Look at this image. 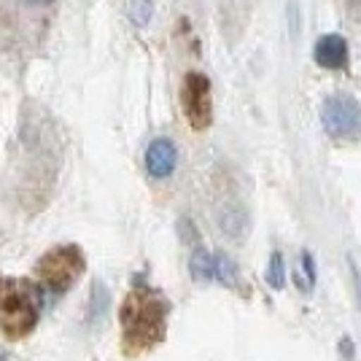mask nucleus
Listing matches in <instances>:
<instances>
[{
    "label": "nucleus",
    "instance_id": "obj_6",
    "mask_svg": "<svg viewBox=\"0 0 361 361\" xmlns=\"http://www.w3.org/2000/svg\"><path fill=\"white\" fill-rule=\"evenodd\" d=\"M192 275L197 281H219L232 286L238 281V267L232 259L221 254H208V251H197L192 259Z\"/></svg>",
    "mask_w": 361,
    "mask_h": 361
},
{
    "label": "nucleus",
    "instance_id": "obj_3",
    "mask_svg": "<svg viewBox=\"0 0 361 361\" xmlns=\"http://www.w3.org/2000/svg\"><path fill=\"white\" fill-rule=\"evenodd\" d=\"M84 267H87V256L81 254L78 245H57L38 262V278L46 288L62 294L81 278Z\"/></svg>",
    "mask_w": 361,
    "mask_h": 361
},
{
    "label": "nucleus",
    "instance_id": "obj_9",
    "mask_svg": "<svg viewBox=\"0 0 361 361\" xmlns=\"http://www.w3.org/2000/svg\"><path fill=\"white\" fill-rule=\"evenodd\" d=\"M130 14L135 19L137 25H146L154 14V3L151 0H133V8H130Z\"/></svg>",
    "mask_w": 361,
    "mask_h": 361
},
{
    "label": "nucleus",
    "instance_id": "obj_8",
    "mask_svg": "<svg viewBox=\"0 0 361 361\" xmlns=\"http://www.w3.org/2000/svg\"><path fill=\"white\" fill-rule=\"evenodd\" d=\"M316 62L326 71H340L348 65V44L343 35H321L316 44Z\"/></svg>",
    "mask_w": 361,
    "mask_h": 361
},
{
    "label": "nucleus",
    "instance_id": "obj_12",
    "mask_svg": "<svg viewBox=\"0 0 361 361\" xmlns=\"http://www.w3.org/2000/svg\"><path fill=\"white\" fill-rule=\"evenodd\" d=\"M348 8H350V14L361 16V0H348Z\"/></svg>",
    "mask_w": 361,
    "mask_h": 361
},
{
    "label": "nucleus",
    "instance_id": "obj_5",
    "mask_svg": "<svg viewBox=\"0 0 361 361\" xmlns=\"http://www.w3.org/2000/svg\"><path fill=\"white\" fill-rule=\"evenodd\" d=\"M180 106L189 124L195 130H205L213 116V97H211V81L202 73H186L183 87H180Z\"/></svg>",
    "mask_w": 361,
    "mask_h": 361
},
{
    "label": "nucleus",
    "instance_id": "obj_4",
    "mask_svg": "<svg viewBox=\"0 0 361 361\" xmlns=\"http://www.w3.org/2000/svg\"><path fill=\"white\" fill-rule=\"evenodd\" d=\"M321 124L329 137L356 140L361 137V103L350 94H331L321 108Z\"/></svg>",
    "mask_w": 361,
    "mask_h": 361
},
{
    "label": "nucleus",
    "instance_id": "obj_13",
    "mask_svg": "<svg viewBox=\"0 0 361 361\" xmlns=\"http://www.w3.org/2000/svg\"><path fill=\"white\" fill-rule=\"evenodd\" d=\"M0 361H8V359H6V356H3V353H0Z\"/></svg>",
    "mask_w": 361,
    "mask_h": 361
},
{
    "label": "nucleus",
    "instance_id": "obj_2",
    "mask_svg": "<svg viewBox=\"0 0 361 361\" xmlns=\"http://www.w3.org/2000/svg\"><path fill=\"white\" fill-rule=\"evenodd\" d=\"M38 300L30 286H11L0 297V329L6 337H27L38 324Z\"/></svg>",
    "mask_w": 361,
    "mask_h": 361
},
{
    "label": "nucleus",
    "instance_id": "obj_10",
    "mask_svg": "<svg viewBox=\"0 0 361 361\" xmlns=\"http://www.w3.org/2000/svg\"><path fill=\"white\" fill-rule=\"evenodd\" d=\"M267 281H270L275 288H283V256L281 254H272V267H270Z\"/></svg>",
    "mask_w": 361,
    "mask_h": 361
},
{
    "label": "nucleus",
    "instance_id": "obj_7",
    "mask_svg": "<svg viewBox=\"0 0 361 361\" xmlns=\"http://www.w3.org/2000/svg\"><path fill=\"white\" fill-rule=\"evenodd\" d=\"M178 165V149L173 140L167 137H157L151 140L146 149V170L151 178H167L173 176V170Z\"/></svg>",
    "mask_w": 361,
    "mask_h": 361
},
{
    "label": "nucleus",
    "instance_id": "obj_11",
    "mask_svg": "<svg viewBox=\"0 0 361 361\" xmlns=\"http://www.w3.org/2000/svg\"><path fill=\"white\" fill-rule=\"evenodd\" d=\"M54 0H25V6H32V8H49Z\"/></svg>",
    "mask_w": 361,
    "mask_h": 361
},
{
    "label": "nucleus",
    "instance_id": "obj_1",
    "mask_svg": "<svg viewBox=\"0 0 361 361\" xmlns=\"http://www.w3.org/2000/svg\"><path fill=\"white\" fill-rule=\"evenodd\" d=\"M124 348L137 356L162 343L167 329V302L151 286H135L121 305Z\"/></svg>",
    "mask_w": 361,
    "mask_h": 361
}]
</instances>
